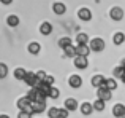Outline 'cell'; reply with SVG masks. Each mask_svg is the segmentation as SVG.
<instances>
[{"label": "cell", "mask_w": 125, "mask_h": 118, "mask_svg": "<svg viewBox=\"0 0 125 118\" xmlns=\"http://www.w3.org/2000/svg\"><path fill=\"white\" fill-rule=\"evenodd\" d=\"M76 42H78V45H87L89 43V35L84 34V32H79L76 35Z\"/></svg>", "instance_id": "e0dca14e"}, {"label": "cell", "mask_w": 125, "mask_h": 118, "mask_svg": "<svg viewBox=\"0 0 125 118\" xmlns=\"http://www.w3.org/2000/svg\"><path fill=\"white\" fill-rule=\"evenodd\" d=\"M37 78H38V80H40V81H43V80H44V78H46V74H44V72H43V70L37 72Z\"/></svg>", "instance_id": "d6a6232c"}, {"label": "cell", "mask_w": 125, "mask_h": 118, "mask_svg": "<svg viewBox=\"0 0 125 118\" xmlns=\"http://www.w3.org/2000/svg\"><path fill=\"white\" fill-rule=\"evenodd\" d=\"M59 118H68V110L67 109H59Z\"/></svg>", "instance_id": "4dcf8cb0"}, {"label": "cell", "mask_w": 125, "mask_h": 118, "mask_svg": "<svg viewBox=\"0 0 125 118\" xmlns=\"http://www.w3.org/2000/svg\"><path fill=\"white\" fill-rule=\"evenodd\" d=\"M18 118H32V113H27V112H24V110H21Z\"/></svg>", "instance_id": "1f68e13d"}, {"label": "cell", "mask_w": 125, "mask_h": 118, "mask_svg": "<svg viewBox=\"0 0 125 118\" xmlns=\"http://www.w3.org/2000/svg\"><path fill=\"white\" fill-rule=\"evenodd\" d=\"M106 88L111 91H114L117 88V81L114 80V78H106Z\"/></svg>", "instance_id": "484cf974"}, {"label": "cell", "mask_w": 125, "mask_h": 118, "mask_svg": "<svg viewBox=\"0 0 125 118\" xmlns=\"http://www.w3.org/2000/svg\"><path fill=\"white\" fill-rule=\"evenodd\" d=\"M52 11H54L55 15L62 16L65 11H67V6H65V3H62V2H55L54 5H52Z\"/></svg>", "instance_id": "30bf717a"}, {"label": "cell", "mask_w": 125, "mask_h": 118, "mask_svg": "<svg viewBox=\"0 0 125 118\" xmlns=\"http://www.w3.org/2000/svg\"><path fill=\"white\" fill-rule=\"evenodd\" d=\"M81 112H83V115H90V113L94 112V107H92V104L83 102V104H81Z\"/></svg>", "instance_id": "ac0fdd59"}, {"label": "cell", "mask_w": 125, "mask_h": 118, "mask_svg": "<svg viewBox=\"0 0 125 118\" xmlns=\"http://www.w3.org/2000/svg\"><path fill=\"white\" fill-rule=\"evenodd\" d=\"M59 96H60V91H59L55 86H51V89H49V94H48V97H51V99H57Z\"/></svg>", "instance_id": "cb8c5ba5"}, {"label": "cell", "mask_w": 125, "mask_h": 118, "mask_svg": "<svg viewBox=\"0 0 125 118\" xmlns=\"http://www.w3.org/2000/svg\"><path fill=\"white\" fill-rule=\"evenodd\" d=\"M65 109H67L68 112H74V110L78 109V101L73 99V97H68V99L65 101Z\"/></svg>", "instance_id": "8fae6325"}, {"label": "cell", "mask_w": 125, "mask_h": 118, "mask_svg": "<svg viewBox=\"0 0 125 118\" xmlns=\"http://www.w3.org/2000/svg\"><path fill=\"white\" fill-rule=\"evenodd\" d=\"M113 115L116 118H124L125 117V105L124 104H116L113 107Z\"/></svg>", "instance_id": "52a82bcc"}, {"label": "cell", "mask_w": 125, "mask_h": 118, "mask_svg": "<svg viewBox=\"0 0 125 118\" xmlns=\"http://www.w3.org/2000/svg\"><path fill=\"white\" fill-rule=\"evenodd\" d=\"M124 72H125V70H124L122 65H120V67H116V69H114V75H116L117 78H120V75H122Z\"/></svg>", "instance_id": "f546056e"}, {"label": "cell", "mask_w": 125, "mask_h": 118, "mask_svg": "<svg viewBox=\"0 0 125 118\" xmlns=\"http://www.w3.org/2000/svg\"><path fill=\"white\" fill-rule=\"evenodd\" d=\"M122 67H124V70H125V59H122Z\"/></svg>", "instance_id": "d590c367"}, {"label": "cell", "mask_w": 125, "mask_h": 118, "mask_svg": "<svg viewBox=\"0 0 125 118\" xmlns=\"http://www.w3.org/2000/svg\"><path fill=\"white\" fill-rule=\"evenodd\" d=\"M124 10L120 8V6H114V8L109 10V16L111 19H114V21H120V19H124Z\"/></svg>", "instance_id": "277c9868"}, {"label": "cell", "mask_w": 125, "mask_h": 118, "mask_svg": "<svg viewBox=\"0 0 125 118\" xmlns=\"http://www.w3.org/2000/svg\"><path fill=\"white\" fill-rule=\"evenodd\" d=\"M0 2H2V3H3V5H10V3H11V2H13V0H0Z\"/></svg>", "instance_id": "836d02e7"}, {"label": "cell", "mask_w": 125, "mask_h": 118, "mask_svg": "<svg viewBox=\"0 0 125 118\" xmlns=\"http://www.w3.org/2000/svg\"><path fill=\"white\" fill-rule=\"evenodd\" d=\"M89 53H90V46H87V45H78L76 46V56H89Z\"/></svg>", "instance_id": "4fadbf2b"}, {"label": "cell", "mask_w": 125, "mask_h": 118, "mask_svg": "<svg viewBox=\"0 0 125 118\" xmlns=\"http://www.w3.org/2000/svg\"><path fill=\"white\" fill-rule=\"evenodd\" d=\"M90 51H97V53H100V51H103L104 50V42H103V38H100V37H95V38H92L90 40Z\"/></svg>", "instance_id": "7a4b0ae2"}, {"label": "cell", "mask_w": 125, "mask_h": 118, "mask_svg": "<svg viewBox=\"0 0 125 118\" xmlns=\"http://www.w3.org/2000/svg\"><path fill=\"white\" fill-rule=\"evenodd\" d=\"M73 62H74V67L76 69H87V65H89V61L85 56H74Z\"/></svg>", "instance_id": "5b68a950"}, {"label": "cell", "mask_w": 125, "mask_h": 118, "mask_svg": "<svg viewBox=\"0 0 125 118\" xmlns=\"http://www.w3.org/2000/svg\"><path fill=\"white\" fill-rule=\"evenodd\" d=\"M0 118H10L8 115H0Z\"/></svg>", "instance_id": "8d00e7d4"}, {"label": "cell", "mask_w": 125, "mask_h": 118, "mask_svg": "<svg viewBox=\"0 0 125 118\" xmlns=\"http://www.w3.org/2000/svg\"><path fill=\"white\" fill-rule=\"evenodd\" d=\"M68 83H70L71 88H74V89H78V88H81V85H83V78L79 77V75H71L70 78H68Z\"/></svg>", "instance_id": "8992f818"}, {"label": "cell", "mask_w": 125, "mask_h": 118, "mask_svg": "<svg viewBox=\"0 0 125 118\" xmlns=\"http://www.w3.org/2000/svg\"><path fill=\"white\" fill-rule=\"evenodd\" d=\"M120 81H122V83H125V72H124L122 75H120Z\"/></svg>", "instance_id": "e575fe53"}, {"label": "cell", "mask_w": 125, "mask_h": 118, "mask_svg": "<svg viewBox=\"0 0 125 118\" xmlns=\"http://www.w3.org/2000/svg\"><path fill=\"white\" fill-rule=\"evenodd\" d=\"M27 97L33 102V101H37V97H38V89L37 88H30V91L27 93Z\"/></svg>", "instance_id": "d4e9b609"}, {"label": "cell", "mask_w": 125, "mask_h": 118, "mask_svg": "<svg viewBox=\"0 0 125 118\" xmlns=\"http://www.w3.org/2000/svg\"><path fill=\"white\" fill-rule=\"evenodd\" d=\"M40 32L43 35H49L52 32V24L51 22H43V24L40 26Z\"/></svg>", "instance_id": "5bb4252c"}, {"label": "cell", "mask_w": 125, "mask_h": 118, "mask_svg": "<svg viewBox=\"0 0 125 118\" xmlns=\"http://www.w3.org/2000/svg\"><path fill=\"white\" fill-rule=\"evenodd\" d=\"M92 107H94V110H97V112H103L104 110V101H101V99L97 97V101L92 104Z\"/></svg>", "instance_id": "44dd1931"}, {"label": "cell", "mask_w": 125, "mask_h": 118, "mask_svg": "<svg viewBox=\"0 0 125 118\" xmlns=\"http://www.w3.org/2000/svg\"><path fill=\"white\" fill-rule=\"evenodd\" d=\"M6 74H8V67H6V64H2V62H0V78H5Z\"/></svg>", "instance_id": "83f0119b"}, {"label": "cell", "mask_w": 125, "mask_h": 118, "mask_svg": "<svg viewBox=\"0 0 125 118\" xmlns=\"http://www.w3.org/2000/svg\"><path fill=\"white\" fill-rule=\"evenodd\" d=\"M124 118H125V117H124Z\"/></svg>", "instance_id": "74e56055"}, {"label": "cell", "mask_w": 125, "mask_h": 118, "mask_svg": "<svg viewBox=\"0 0 125 118\" xmlns=\"http://www.w3.org/2000/svg\"><path fill=\"white\" fill-rule=\"evenodd\" d=\"M29 53L30 54H38L40 53V50H41V46H40V43H38V42H32L30 45H29Z\"/></svg>", "instance_id": "2e32d148"}, {"label": "cell", "mask_w": 125, "mask_h": 118, "mask_svg": "<svg viewBox=\"0 0 125 118\" xmlns=\"http://www.w3.org/2000/svg\"><path fill=\"white\" fill-rule=\"evenodd\" d=\"M48 117L49 118H59V109L57 107H51L48 110Z\"/></svg>", "instance_id": "4316f807"}, {"label": "cell", "mask_w": 125, "mask_h": 118, "mask_svg": "<svg viewBox=\"0 0 125 118\" xmlns=\"http://www.w3.org/2000/svg\"><path fill=\"white\" fill-rule=\"evenodd\" d=\"M25 75H27V70H25V69H22V67H18L14 70V78H16V80H24Z\"/></svg>", "instance_id": "ffe728a7"}, {"label": "cell", "mask_w": 125, "mask_h": 118, "mask_svg": "<svg viewBox=\"0 0 125 118\" xmlns=\"http://www.w3.org/2000/svg\"><path fill=\"white\" fill-rule=\"evenodd\" d=\"M90 83H92V86H94V88H100V86H103V85L106 83V78H104L103 75H94Z\"/></svg>", "instance_id": "9c48e42d"}, {"label": "cell", "mask_w": 125, "mask_h": 118, "mask_svg": "<svg viewBox=\"0 0 125 118\" xmlns=\"http://www.w3.org/2000/svg\"><path fill=\"white\" fill-rule=\"evenodd\" d=\"M97 97L98 99H101V101H111V97H113V91L111 89H108L106 88V83L103 85V86H100V88H97Z\"/></svg>", "instance_id": "6da1fadb"}, {"label": "cell", "mask_w": 125, "mask_h": 118, "mask_svg": "<svg viewBox=\"0 0 125 118\" xmlns=\"http://www.w3.org/2000/svg\"><path fill=\"white\" fill-rule=\"evenodd\" d=\"M113 42H114V45H122L125 42V34L124 32H116L113 37Z\"/></svg>", "instance_id": "9a60e30c"}, {"label": "cell", "mask_w": 125, "mask_h": 118, "mask_svg": "<svg viewBox=\"0 0 125 118\" xmlns=\"http://www.w3.org/2000/svg\"><path fill=\"white\" fill-rule=\"evenodd\" d=\"M63 51H65V56H67V58H74V56H76V46H73V45L63 48Z\"/></svg>", "instance_id": "7402d4cb"}, {"label": "cell", "mask_w": 125, "mask_h": 118, "mask_svg": "<svg viewBox=\"0 0 125 118\" xmlns=\"http://www.w3.org/2000/svg\"><path fill=\"white\" fill-rule=\"evenodd\" d=\"M78 18H79L81 21H90V19H92V11L89 8H79V11H78Z\"/></svg>", "instance_id": "ba28073f"}, {"label": "cell", "mask_w": 125, "mask_h": 118, "mask_svg": "<svg viewBox=\"0 0 125 118\" xmlns=\"http://www.w3.org/2000/svg\"><path fill=\"white\" fill-rule=\"evenodd\" d=\"M6 24H8L10 27H16V26L19 24V18L16 15H10L8 18H6Z\"/></svg>", "instance_id": "d6986e66"}, {"label": "cell", "mask_w": 125, "mask_h": 118, "mask_svg": "<svg viewBox=\"0 0 125 118\" xmlns=\"http://www.w3.org/2000/svg\"><path fill=\"white\" fill-rule=\"evenodd\" d=\"M70 45H73L70 37H62L60 40H59V46L60 48H67V46H70Z\"/></svg>", "instance_id": "603a6c76"}, {"label": "cell", "mask_w": 125, "mask_h": 118, "mask_svg": "<svg viewBox=\"0 0 125 118\" xmlns=\"http://www.w3.org/2000/svg\"><path fill=\"white\" fill-rule=\"evenodd\" d=\"M32 110L33 113H43L46 110V102H38V101L32 102Z\"/></svg>", "instance_id": "7c38bea8"}, {"label": "cell", "mask_w": 125, "mask_h": 118, "mask_svg": "<svg viewBox=\"0 0 125 118\" xmlns=\"http://www.w3.org/2000/svg\"><path fill=\"white\" fill-rule=\"evenodd\" d=\"M43 81H44L46 85H49V86H54V77H51V75H46V78Z\"/></svg>", "instance_id": "f1b7e54d"}, {"label": "cell", "mask_w": 125, "mask_h": 118, "mask_svg": "<svg viewBox=\"0 0 125 118\" xmlns=\"http://www.w3.org/2000/svg\"><path fill=\"white\" fill-rule=\"evenodd\" d=\"M24 81L29 85L30 88H37L38 83H40V80L37 78V74H33V72H27V75H25Z\"/></svg>", "instance_id": "3957f363"}]
</instances>
